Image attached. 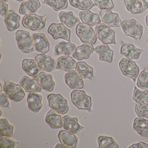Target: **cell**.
I'll return each mask as SVG.
<instances>
[{
  "mask_svg": "<svg viewBox=\"0 0 148 148\" xmlns=\"http://www.w3.org/2000/svg\"><path fill=\"white\" fill-rule=\"evenodd\" d=\"M15 35L19 49L22 52L30 53L36 51L34 45L33 38L29 32L24 30H18Z\"/></svg>",
  "mask_w": 148,
  "mask_h": 148,
  "instance_id": "obj_1",
  "label": "cell"
},
{
  "mask_svg": "<svg viewBox=\"0 0 148 148\" xmlns=\"http://www.w3.org/2000/svg\"><path fill=\"white\" fill-rule=\"evenodd\" d=\"M122 29L125 35L139 41L143 34V26L134 19L125 20L121 25Z\"/></svg>",
  "mask_w": 148,
  "mask_h": 148,
  "instance_id": "obj_2",
  "label": "cell"
},
{
  "mask_svg": "<svg viewBox=\"0 0 148 148\" xmlns=\"http://www.w3.org/2000/svg\"><path fill=\"white\" fill-rule=\"evenodd\" d=\"M49 106L59 114L68 112L69 106L67 99L60 93H51L47 96Z\"/></svg>",
  "mask_w": 148,
  "mask_h": 148,
  "instance_id": "obj_3",
  "label": "cell"
},
{
  "mask_svg": "<svg viewBox=\"0 0 148 148\" xmlns=\"http://www.w3.org/2000/svg\"><path fill=\"white\" fill-rule=\"evenodd\" d=\"M47 16H42L35 14L26 15L23 17L22 24L23 26L31 31L42 30L45 26Z\"/></svg>",
  "mask_w": 148,
  "mask_h": 148,
  "instance_id": "obj_4",
  "label": "cell"
},
{
  "mask_svg": "<svg viewBox=\"0 0 148 148\" xmlns=\"http://www.w3.org/2000/svg\"><path fill=\"white\" fill-rule=\"evenodd\" d=\"M71 101L77 108L80 110H90L91 108L92 99L84 91L77 89L73 90L71 92Z\"/></svg>",
  "mask_w": 148,
  "mask_h": 148,
  "instance_id": "obj_5",
  "label": "cell"
},
{
  "mask_svg": "<svg viewBox=\"0 0 148 148\" xmlns=\"http://www.w3.org/2000/svg\"><path fill=\"white\" fill-rule=\"evenodd\" d=\"M76 33L83 43L93 45L97 42V35L94 30L90 27L84 23L79 22L77 25Z\"/></svg>",
  "mask_w": 148,
  "mask_h": 148,
  "instance_id": "obj_6",
  "label": "cell"
},
{
  "mask_svg": "<svg viewBox=\"0 0 148 148\" xmlns=\"http://www.w3.org/2000/svg\"><path fill=\"white\" fill-rule=\"evenodd\" d=\"M3 89L8 98L14 102L21 101L25 96V91L20 85L6 79L5 80Z\"/></svg>",
  "mask_w": 148,
  "mask_h": 148,
  "instance_id": "obj_7",
  "label": "cell"
},
{
  "mask_svg": "<svg viewBox=\"0 0 148 148\" xmlns=\"http://www.w3.org/2000/svg\"><path fill=\"white\" fill-rule=\"evenodd\" d=\"M95 32L97 38L103 44H116L115 32L106 24L102 23L96 25Z\"/></svg>",
  "mask_w": 148,
  "mask_h": 148,
  "instance_id": "obj_8",
  "label": "cell"
},
{
  "mask_svg": "<svg viewBox=\"0 0 148 148\" xmlns=\"http://www.w3.org/2000/svg\"><path fill=\"white\" fill-rule=\"evenodd\" d=\"M119 69L123 75L132 79L135 82L139 73V68L136 62L131 60L123 58L119 61Z\"/></svg>",
  "mask_w": 148,
  "mask_h": 148,
  "instance_id": "obj_9",
  "label": "cell"
},
{
  "mask_svg": "<svg viewBox=\"0 0 148 148\" xmlns=\"http://www.w3.org/2000/svg\"><path fill=\"white\" fill-rule=\"evenodd\" d=\"M48 33L54 40L63 39L71 41V32L62 23H52L48 29Z\"/></svg>",
  "mask_w": 148,
  "mask_h": 148,
  "instance_id": "obj_10",
  "label": "cell"
},
{
  "mask_svg": "<svg viewBox=\"0 0 148 148\" xmlns=\"http://www.w3.org/2000/svg\"><path fill=\"white\" fill-rule=\"evenodd\" d=\"M99 16L103 23L110 28L119 27L122 25V21L118 14L113 13L111 10H102L99 12Z\"/></svg>",
  "mask_w": 148,
  "mask_h": 148,
  "instance_id": "obj_11",
  "label": "cell"
},
{
  "mask_svg": "<svg viewBox=\"0 0 148 148\" xmlns=\"http://www.w3.org/2000/svg\"><path fill=\"white\" fill-rule=\"evenodd\" d=\"M35 60L42 71L51 72L56 67L55 60L45 53L37 54L35 57Z\"/></svg>",
  "mask_w": 148,
  "mask_h": 148,
  "instance_id": "obj_12",
  "label": "cell"
},
{
  "mask_svg": "<svg viewBox=\"0 0 148 148\" xmlns=\"http://www.w3.org/2000/svg\"><path fill=\"white\" fill-rule=\"evenodd\" d=\"M65 82L71 89H81L84 87V84L83 77L76 71H70L64 76Z\"/></svg>",
  "mask_w": 148,
  "mask_h": 148,
  "instance_id": "obj_13",
  "label": "cell"
},
{
  "mask_svg": "<svg viewBox=\"0 0 148 148\" xmlns=\"http://www.w3.org/2000/svg\"><path fill=\"white\" fill-rule=\"evenodd\" d=\"M32 38L34 45L37 51L45 54L49 51L50 43L44 34L40 33L34 34Z\"/></svg>",
  "mask_w": 148,
  "mask_h": 148,
  "instance_id": "obj_14",
  "label": "cell"
},
{
  "mask_svg": "<svg viewBox=\"0 0 148 148\" xmlns=\"http://www.w3.org/2000/svg\"><path fill=\"white\" fill-rule=\"evenodd\" d=\"M58 137L60 143L69 148H75L77 145L78 138L74 133L67 130H61L58 133Z\"/></svg>",
  "mask_w": 148,
  "mask_h": 148,
  "instance_id": "obj_15",
  "label": "cell"
},
{
  "mask_svg": "<svg viewBox=\"0 0 148 148\" xmlns=\"http://www.w3.org/2000/svg\"><path fill=\"white\" fill-rule=\"evenodd\" d=\"M143 49L137 48L132 44H125L122 45L120 49L121 55L130 60H137L139 58Z\"/></svg>",
  "mask_w": 148,
  "mask_h": 148,
  "instance_id": "obj_16",
  "label": "cell"
},
{
  "mask_svg": "<svg viewBox=\"0 0 148 148\" xmlns=\"http://www.w3.org/2000/svg\"><path fill=\"white\" fill-rule=\"evenodd\" d=\"M21 16L14 10L8 11L5 17V22L9 32H14L20 26Z\"/></svg>",
  "mask_w": 148,
  "mask_h": 148,
  "instance_id": "obj_17",
  "label": "cell"
},
{
  "mask_svg": "<svg viewBox=\"0 0 148 148\" xmlns=\"http://www.w3.org/2000/svg\"><path fill=\"white\" fill-rule=\"evenodd\" d=\"M20 84L27 92H40L41 87L36 78H32L26 76H24L20 81Z\"/></svg>",
  "mask_w": 148,
  "mask_h": 148,
  "instance_id": "obj_18",
  "label": "cell"
},
{
  "mask_svg": "<svg viewBox=\"0 0 148 148\" xmlns=\"http://www.w3.org/2000/svg\"><path fill=\"white\" fill-rule=\"evenodd\" d=\"M39 0H27L23 1L19 8V12L22 15H29L35 13L40 7Z\"/></svg>",
  "mask_w": 148,
  "mask_h": 148,
  "instance_id": "obj_19",
  "label": "cell"
},
{
  "mask_svg": "<svg viewBox=\"0 0 148 148\" xmlns=\"http://www.w3.org/2000/svg\"><path fill=\"white\" fill-rule=\"evenodd\" d=\"M35 78L38 81L41 88L47 92L53 90L55 83L51 75L46 73L45 72H40Z\"/></svg>",
  "mask_w": 148,
  "mask_h": 148,
  "instance_id": "obj_20",
  "label": "cell"
},
{
  "mask_svg": "<svg viewBox=\"0 0 148 148\" xmlns=\"http://www.w3.org/2000/svg\"><path fill=\"white\" fill-rule=\"evenodd\" d=\"M79 17L83 23L90 27L101 24L99 15L97 14L92 12L89 10L80 12Z\"/></svg>",
  "mask_w": 148,
  "mask_h": 148,
  "instance_id": "obj_21",
  "label": "cell"
},
{
  "mask_svg": "<svg viewBox=\"0 0 148 148\" xmlns=\"http://www.w3.org/2000/svg\"><path fill=\"white\" fill-rule=\"evenodd\" d=\"M75 45L71 42L60 41L54 47V53L57 56H70L76 49Z\"/></svg>",
  "mask_w": 148,
  "mask_h": 148,
  "instance_id": "obj_22",
  "label": "cell"
},
{
  "mask_svg": "<svg viewBox=\"0 0 148 148\" xmlns=\"http://www.w3.org/2000/svg\"><path fill=\"white\" fill-rule=\"evenodd\" d=\"M94 51L98 54L99 60L107 63H111L113 60L114 51L107 45H99L94 48Z\"/></svg>",
  "mask_w": 148,
  "mask_h": 148,
  "instance_id": "obj_23",
  "label": "cell"
},
{
  "mask_svg": "<svg viewBox=\"0 0 148 148\" xmlns=\"http://www.w3.org/2000/svg\"><path fill=\"white\" fill-rule=\"evenodd\" d=\"M62 121L64 129L74 134L77 133L84 129V126L78 123L77 118L66 115L62 118Z\"/></svg>",
  "mask_w": 148,
  "mask_h": 148,
  "instance_id": "obj_24",
  "label": "cell"
},
{
  "mask_svg": "<svg viewBox=\"0 0 148 148\" xmlns=\"http://www.w3.org/2000/svg\"><path fill=\"white\" fill-rule=\"evenodd\" d=\"M23 70L32 77L35 78L41 71V69L35 60L32 59H25L22 62Z\"/></svg>",
  "mask_w": 148,
  "mask_h": 148,
  "instance_id": "obj_25",
  "label": "cell"
},
{
  "mask_svg": "<svg viewBox=\"0 0 148 148\" xmlns=\"http://www.w3.org/2000/svg\"><path fill=\"white\" fill-rule=\"evenodd\" d=\"M93 46L90 44H83L77 47L73 54V58L78 61L89 58L92 53L94 51Z\"/></svg>",
  "mask_w": 148,
  "mask_h": 148,
  "instance_id": "obj_26",
  "label": "cell"
},
{
  "mask_svg": "<svg viewBox=\"0 0 148 148\" xmlns=\"http://www.w3.org/2000/svg\"><path fill=\"white\" fill-rule=\"evenodd\" d=\"M77 62L70 56L60 57L56 61V69L69 72L75 68Z\"/></svg>",
  "mask_w": 148,
  "mask_h": 148,
  "instance_id": "obj_27",
  "label": "cell"
},
{
  "mask_svg": "<svg viewBox=\"0 0 148 148\" xmlns=\"http://www.w3.org/2000/svg\"><path fill=\"white\" fill-rule=\"evenodd\" d=\"M58 17L61 23L69 28L74 27L80 21V19L75 16L71 11L61 12L59 14Z\"/></svg>",
  "mask_w": 148,
  "mask_h": 148,
  "instance_id": "obj_28",
  "label": "cell"
},
{
  "mask_svg": "<svg viewBox=\"0 0 148 148\" xmlns=\"http://www.w3.org/2000/svg\"><path fill=\"white\" fill-rule=\"evenodd\" d=\"M42 97L37 92H31L28 94L27 102L28 107L32 111L37 112L39 111L43 106Z\"/></svg>",
  "mask_w": 148,
  "mask_h": 148,
  "instance_id": "obj_29",
  "label": "cell"
},
{
  "mask_svg": "<svg viewBox=\"0 0 148 148\" xmlns=\"http://www.w3.org/2000/svg\"><path fill=\"white\" fill-rule=\"evenodd\" d=\"M62 118L59 114L52 109L47 112L45 121L52 129H59L63 127Z\"/></svg>",
  "mask_w": 148,
  "mask_h": 148,
  "instance_id": "obj_30",
  "label": "cell"
},
{
  "mask_svg": "<svg viewBox=\"0 0 148 148\" xmlns=\"http://www.w3.org/2000/svg\"><path fill=\"white\" fill-rule=\"evenodd\" d=\"M75 71L79 74L83 79H94L93 69L88 65L84 61H79L77 63L75 67Z\"/></svg>",
  "mask_w": 148,
  "mask_h": 148,
  "instance_id": "obj_31",
  "label": "cell"
},
{
  "mask_svg": "<svg viewBox=\"0 0 148 148\" xmlns=\"http://www.w3.org/2000/svg\"><path fill=\"white\" fill-rule=\"evenodd\" d=\"M133 128L140 136L148 138V120L136 118L133 121Z\"/></svg>",
  "mask_w": 148,
  "mask_h": 148,
  "instance_id": "obj_32",
  "label": "cell"
},
{
  "mask_svg": "<svg viewBox=\"0 0 148 148\" xmlns=\"http://www.w3.org/2000/svg\"><path fill=\"white\" fill-rule=\"evenodd\" d=\"M126 10L132 14H139L143 12V4L140 0H124Z\"/></svg>",
  "mask_w": 148,
  "mask_h": 148,
  "instance_id": "obj_33",
  "label": "cell"
},
{
  "mask_svg": "<svg viewBox=\"0 0 148 148\" xmlns=\"http://www.w3.org/2000/svg\"><path fill=\"white\" fill-rule=\"evenodd\" d=\"M132 99L141 105H148V91L140 90L135 86L132 94Z\"/></svg>",
  "mask_w": 148,
  "mask_h": 148,
  "instance_id": "obj_34",
  "label": "cell"
},
{
  "mask_svg": "<svg viewBox=\"0 0 148 148\" xmlns=\"http://www.w3.org/2000/svg\"><path fill=\"white\" fill-rule=\"evenodd\" d=\"M70 5L82 11H88L94 7L95 4L91 0H69Z\"/></svg>",
  "mask_w": 148,
  "mask_h": 148,
  "instance_id": "obj_35",
  "label": "cell"
},
{
  "mask_svg": "<svg viewBox=\"0 0 148 148\" xmlns=\"http://www.w3.org/2000/svg\"><path fill=\"white\" fill-rule=\"evenodd\" d=\"M99 148H118L119 145L111 137L100 136L98 138Z\"/></svg>",
  "mask_w": 148,
  "mask_h": 148,
  "instance_id": "obj_36",
  "label": "cell"
},
{
  "mask_svg": "<svg viewBox=\"0 0 148 148\" xmlns=\"http://www.w3.org/2000/svg\"><path fill=\"white\" fill-rule=\"evenodd\" d=\"M0 135L12 137L13 134L14 127L9 123L8 120L5 118L0 119Z\"/></svg>",
  "mask_w": 148,
  "mask_h": 148,
  "instance_id": "obj_37",
  "label": "cell"
},
{
  "mask_svg": "<svg viewBox=\"0 0 148 148\" xmlns=\"http://www.w3.org/2000/svg\"><path fill=\"white\" fill-rule=\"evenodd\" d=\"M43 3L51 7L55 11L66 9L68 5L67 0H44Z\"/></svg>",
  "mask_w": 148,
  "mask_h": 148,
  "instance_id": "obj_38",
  "label": "cell"
},
{
  "mask_svg": "<svg viewBox=\"0 0 148 148\" xmlns=\"http://www.w3.org/2000/svg\"><path fill=\"white\" fill-rule=\"evenodd\" d=\"M137 86L142 90H146L148 88V68H145L138 77Z\"/></svg>",
  "mask_w": 148,
  "mask_h": 148,
  "instance_id": "obj_39",
  "label": "cell"
},
{
  "mask_svg": "<svg viewBox=\"0 0 148 148\" xmlns=\"http://www.w3.org/2000/svg\"><path fill=\"white\" fill-rule=\"evenodd\" d=\"M10 137L1 136L0 137V148H14L19 142L14 141L10 138Z\"/></svg>",
  "mask_w": 148,
  "mask_h": 148,
  "instance_id": "obj_40",
  "label": "cell"
},
{
  "mask_svg": "<svg viewBox=\"0 0 148 148\" xmlns=\"http://www.w3.org/2000/svg\"><path fill=\"white\" fill-rule=\"evenodd\" d=\"M95 5L99 9L102 10H112L114 5L112 0H93Z\"/></svg>",
  "mask_w": 148,
  "mask_h": 148,
  "instance_id": "obj_41",
  "label": "cell"
},
{
  "mask_svg": "<svg viewBox=\"0 0 148 148\" xmlns=\"http://www.w3.org/2000/svg\"><path fill=\"white\" fill-rule=\"evenodd\" d=\"M135 111L138 117L148 119V105L142 106L136 104Z\"/></svg>",
  "mask_w": 148,
  "mask_h": 148,
  "instance_id": "obj_42",
  "label": "cell"
},
{
  "mask_svg": "<svg viewBox=\"0 0 148 148\" xmlns=\"http://www.w3.org/2000/svg\"><path fill=\"white\" fill-rule=\"evenodd\" d=\"M0 106L5 108H9L10 107L8 97L5 93H0Z\"/></svg>",
  "mask_w": 148,
  "mask_h": 148,
  "instance_id": "obj_43",
  "label": "cell"
},
{
  "mask_svg": "<svg viewBox=\"0 0 148 148\" xmlns=\"http://www.w3.org/2000/svg\"><path fill=\"white\" fill-rule=\"evenodd\" d=\"M8 12V5L4 2H0V15L5 17Z\"/></svg>",
  "mask_w": 148,
  "mask_h": 148,
  "instance_id": "obj_44",
  "label": "cell"
},
{
  "mask_svg": "<svg viewBox=\"0 0 148 148\" xmlns=\"http://www.w3.org/2000/svg\"><path fill=\"white\" fill-rule=\"evenodd\" d=\"M129 148H148V145L143 142H139L138 143L133 144L128 147Z\"/></svg>",
  "mask_w": 148,
  "mask_h": 148,
  "instance_id": "obj_45",
  "label": "cell"
},
{
  "mask_svg": "<svg viewBox=\"0 0 148 148\" xmlns=\"http://www.w3.org/2000/svg\"><path fill=\"white\" fill-rule=\"evenodd\" d=\"M143 4L144 9L145 11H146L148 9V0H140Z\"/></svg>",
  "mask_w": 148,
  "mask_h": 148,
  "instance_id": "obj_46",
  "label": "cell"
},
{
  "mask_svg": "<svg viewBox=\"0 0 148 148\" xmlns=\"http://www.w3.org/2000/svg\"><path fill=\"white\" fill-rule=\"evenodd\" d=\"M55 148H68L67 146L64 145V144H63L62 143H58L56 145V146L55 147Z\"/></svg>",
  "mask_w": 148,
  "mask_h": 148,
  "instance_id": "obj_47",
  "label": "cell"
},
{
  "mask_svg": "<svg viewBox=\"0 0 148 148\" xmlns=\"http://www.w3.org/2000/svg\"><path fill=\"white\" fill-rule=\"evenodd\" d=\"M146 25H147V26L148 27V14L146 16Z\"/></svg>",
  "mask_w": 148,
  "mask_h": 148,
  "instance_id": "obj_48",
  "label": "cell"
},
{
  "mask_svg": "<svg viewBox=\"0 0 148 148\" xmlns=\"http://www.w3.org/2000/svg\"><path fill=\"white\" fill-rule=\"evenodd\" d=\"M8 1H9V0H1V1L4 2V3H6Z\"/></svg>",
  "mask_w": 148,
  "mask_h": 148,
  "instance_id": "obj_49",
  "label": "cell"
},
{
  "mask_svg": "<svg viewBox=\"0 0 148 148\" xmlns=\"http://www.w3.org/2000/svg\"><path fill=\"white\" fill-rule=\"evenodd\" d=\"M2 84L1 83V90H0V92H1V91H2Z\"/></svg>",
  "mask_w": 148,
  "mask_h": 148,
  "instance_id": "obj_50",
  "label": "cell"
},
{
  "mask_svg": "<svg viewBox=\"0 0 148 148\" xmlns=\"http://www.w3.org/2000/svg\"><path fill=\"white\" fill-rule=\"evenodd\" d=\"M16 1H20V2H21V1H25V0H16Z\"/></svg>",
  "mask_w": 148,
  "mask_h": 148,
  "instance_id": "obj_51",
  "label": "cell"
},
{
  "mask_svg": "<svg viewBox=\"0 0 148 148\" xmlns=\"http://www.w3.org/2000/svg\"><path fill=\"white\" fill-rule=\"evenodd\" d=\"M2 110H1V115H2Z\"/></svg>",
  "mask_w": 148,
  "mask_h": 148,
  "instance_id": "obj_52",
  "label": "cell"
},
{
  "mask_svg": "<svg viewBox=\"0 0 148 148\" xmlns=\"http://www.w3.org/2000/svg\"></svg>",
  "mask_w": 148,
  "mask_h": 148,
  "instance_id": "obj_53",
  "label": "cell"
}]
</instances>
